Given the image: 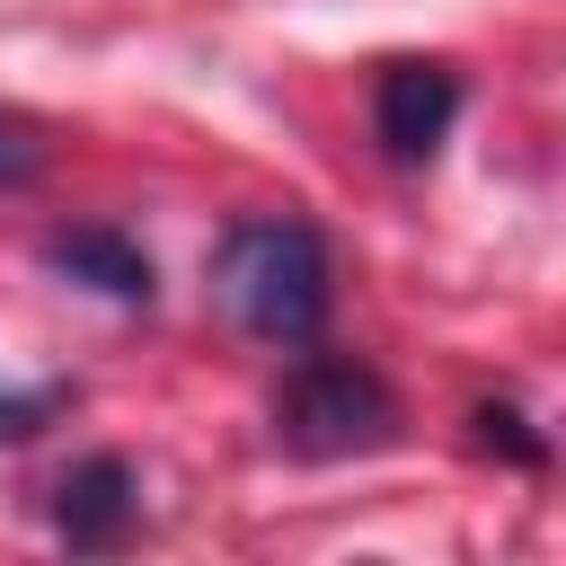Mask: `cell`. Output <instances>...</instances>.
<instances>
[{"label": "cell", "mask_w": 566, "mask_h": 566, "mask_svg": "<svg viewBox=\"0 0 566 566\" xmlns=\"http://www.w3.org/2000/svg\"><path fill=\"white\" fill-rule=\"evenodd\" d=\"M230 318L265 345H310L327 327V239L292 212H256L221 239V265H212Z\"/></svg>", "instance_id": "6da1fadb"}, {"label": "cell", "mask_w": 566, "mask_h": 566, "mask_svg": "<svg viewBox=\"0 0 566 566\" xmlns=\"http://www.w3.org/2000/svg\"><path fill=\"white\" fill-rule=\"evenodd\" d=\"M389 424H398V407H389L380 371H363L345 354H301L292 380H283V398H274V433L292 451H310V460L371 451V442H389Z\"/></svg>", "instance_id": "7a4b0ae2"}, {"label": "cell", "mask_w": 566, "mask_h": 566, "mask_svg": "<svg viewBox=\"0 0 566 566\" xmlns=\"http://www.w3.org/2000/svg\"><path fill=\"white\" fill-rule=\"evenodd\" d=\"M451 115H460V80L442 62H389L380 71L371 124H380L389 159H433V142L451 133Z\"/></svg>", "instance_id": "3957f363"}, {"label": "cell", "mask_w": 566, "mask_h": 566, "mask_svg": "<svg viewBox=\"0 0 566 566\" xmlns=\"http://www.w3.org/2000/svg\"><path fill=\"white\" fill-rule=\"evenodd\" d=\"M53 522H62L71 548H115L124 522H133V469H124V460H80V469L62 478Z\"/></svg>", "instance_id": "277c9868"}, {"label": "cell", "mask_w": 566, "mask_h": 566, "mask_svg": "<svg viewBox=\"0 0 566 566\" xmlns=\"http://www.w3.org/2000/svg\"><path fill=\"white\" fill-rule=\"evenodd\" d=\"M44 256H53L62 274H80V283L115 292V301H150V256H142L133 239H115V230H62Z\"/></svg>", "instance_id": "5b68a950"}, {"label": "cell", "mask_w": 566, "mask_h": 566, "mask_svg": "<svg viewBox=\"0 0 566 566\" xmlns=\"http://www.w3.org/2000/svg\"><path fill=\"white\" fill-rule=\"evenodd\" d=\"M35 159H44V142H35V124H18V115H0V177L18 186V177H35Z\"/></svg>", "instance_id": "8992f818"}, {"label": "cell", "mask_w": 566, "mask_h": 566, "mask_svg": "<svg viewBox=\"0 0 566 566\" xmlns=\"http://www.w3.org/2000/svg\"><path fill=\"white\" fill-rule=\"evenodd\" d=\"M44 416H53V389H35V398H18V389H0V433H9V442H18V433H35Z\"/></svg>", "instance_id": "52a82bcc"}]
</instances>
